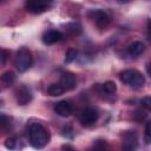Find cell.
<instances>
[{
  "instance_id": "6da1fadb",
  "label": "cell",
  "mask_w": 151,
  "mask_h": 151,
  "mask_svg": "<svg viewBox=\"0 0 151 151\" xmlns=\"http://www.w3.org/2000/svg\"><path fill=\"white\" fill-rule=\"evenodd\" d=\"M28 140L34 149H42L50 140V133L41 124L32 123L28 126Z\"/></svg>"
},
{
  "instance_id": "7a4b0ae2",
  "label": "cell",
  "mask_w": 151,
  "mask_h": 151,
  "mask_svg": "<svg viewBox=\"0 0 151 151\" xmlns=\"http://www.w3.org/2000/svg\"><path fill=\"white\" fill-rule=\"evenodd\" d=\"M119 78L124 84L132 87H140L145 83L144 76L137 70H124L123 72H120Z\"/></svg>"
},
{
  "instance_id": "3957f363",
  "label": "cell",
  "mask_w": 151,
  "mask_h": 151,
  "mask_svg": "<svg viewBox=\"0 0 151 151\" xmlns=\"http://www.w3.org/2000/svg\"><path fill=\"white\" fill-rule=\"evenodd\" d=\"M32 64H33V57H32L31 51L26 47H21L18 51L17 58H15V66L18 71L25 72L32 66Z\"/></svg>"
},
{
  "instance_id": "277c9868",
  "label": "cell",
  "mask_w": 151,
  "mask_h": 151,
  "mask_svg": "<svg viewBox=\"0 0 151 151\" xmlns=\"http://www.w3.org/2000/svg\"><path fill=\"white\" fill-rule=\"evenodd\" d=\"M97 119H98V112L93 107H86L79 114V120L85 126H90V125L94 124L97 122Z\"/></svg>"
},
{
  "instance_id": "5b68a950",
  "label": "cell",
  "mask_w": 151,
  "mask_h": 151,
  "mask_svg": "<svg viewBox=\"0 0 151 151\" xmlns=\"http://www.w3.org/2000/svg\"><path fill=\"white\" fill-rule=\"evenodd\" d=\"M138 144V138L134 131H126L123 136V151H136Z\"/></svg>"
},
{
  "instance_id": "8992f818",
  "label": "cell",
  "mask_w": 151,
  "mask_h": 151,
  "mask_svg": "<svg viewBox=\"0 0 151 151\" xmlns=\"http://www.w3.org/2000/svg\"><path fill=\"white\" fill-rule=\"evenodd\" d=\"M88 17L92 20H94L96 25L100 28H105L110 22L109 15L101 9H92L91 12H88Z\"/></svg>"
},
{
  "instance_id": "52a82bcc",
  "label": "cell",
  "mask_w": 151,
  "mask_h": 151,
  "mask_svg": "<svg viewBox=\"0 0 151 151\" xmlns=\"http://www.w3.org/2000/svg\"><path fill=\"white\" fill-rule=\"evenodd\" d=\"M48 6H50L48 2H46V1H38V0H31V1H27L25 4L26 9L29 13H33V14H40V13L45 12L48 8Z\"/></svg>"
},
{
  "instance_id": "ba28073f",
  "label": "cell",
  "mask_w": 151,
  "mask_h": 151,
  "mask_svg": "<svg viewBox=\"0 0 151 151\" xmlns=\"http://www.w3.org/2000/svg\"><path fill=\"white\" fill-rule=\"evenodd\" d=\"M15 99H17V103L19 105L28 104L32 100V92H31V90L27 86H25V85L20 86L17 90V92H15Z\"/></svg>"
},
{
  "instance_id": "9c48e42d",
  "label": "cell",
  "mask_w": 151,
  "mask_h": 151,
  "mask_svg": "<svg viewBox=\"0 0 151 151\" xmlns=\"http://www.w3.org/2000/svg\"><path fill=\"white\" fill-rule=\"evenodd\" d=\"M54 111L60 117H68L73 111V106L67 100H60L54 105Z\"/></svg>"
},
{
  "instance_id": "30bf717a",
  "label": "cell",
  "mask_w": 151,
  "mask_h": 151,
  "mask_svg": "<svg viewBox=\"0 0 151 151\" xmlns=\"http://www.w3.org/2000/svg\"><path fill=\"white\" fill-rule=\"evenodd\" d=\"M76 83H77V78L73 73L71 72H65L61 74L60 77V85L61 87L66 91V90H72L76 87Z\"/></svg>"
},
{
  "instance_id": "8fae6325",
  "label": "cell",
  "mask_w": 151,
  "mask_h": 151,
  "mask_svg": "<svg viewBox=\"0 0 151 151\" xmlns=\"http://www.w3.org/2000/svg\"><path fill=\"white\" fill-rule=\"evenodd\" d=\"M61 39H63V33L59 31H55V29H50V31L45 32L42 35V41L46 45L55 44V42L60 41Z\"/></svg>"
},
{
  "instance_id": "7c38bea8",
  "label": "cell",
  "mask_w": 151,
  "mask_h": 151,
  "mask_svg": "<svg viewBox=\"0 0 151 151\" xmlns=\"http://www.w3.org/2000/svg\"><path fill=\"white\" fill-rule=\"evenodd\" d=\"M144 50H145V46H144V44L142 41H133L127 47V52L131 55H139V54H142L144 52Z\"/></svg>"
},
{
  "instance_id": "4fadbf2b",
  "label": "cell",
  "mask_w": 151,
  "mask_h": 151,
  "mask_svg": "<svg viewBox=\"0 0 151 151\" xmlns=\"http://www.w3.org/2000/svg\"><path fill=\"white\" fill-rule=\"evenodd\" d=\"M65 92V90L61 87L60 84H52L48 86L47 88V93L52 97H58V96H61L63 93Z\"/></svg>"
},
{
  "instance_id": "5bb4252c",
  "label": "cell",
  "mask_w": 151,
  "mask_h": 151,
  "mask_svg": "<svg viewBox=\"0 0 151 151\" xmlns=\"http://www.w3.org/2000/svg\"><path fill=\"white\" fill-rule=\"evenodd\" d=\"M92 151H111L109 144L105 142V140H96L94 144H93V147H92Z\"/></svg>"
},
{
  "instance_id": "9a60e30c",
  "label": "cell",
  "mask_w": 151,
  "mask_h": 151,
  "mask_svg": "<svg viewBox=\"0 0 151 151\" xmlns=\"http://www.w3.org/2000/svg\"><path fill=\"white\" fill-rule=\"evenodd\" d=\"M103 90L106 92V93H114L116 91H117V85H116V83L114 81H112V80H107V81H105L104 84H103Z\"/></svg>"
},
{
  "instance_id": "2e32d148",
  "label": "cell",
  "mask_w": 151,
  "mask_h": 151,
  "mask_svg": "<svg viewBox=\"0 0 151 151\" xmlns=\"http://www.w3.org/2000/svg\"><path fill=\"white\" fill-rule=\"evenodd\" d=\"M77 54H78L77 50H74V48H68V50L66 51V53H65V63H66V64H70V63H72L73 60H76Z\"/></svg>"
},
{
  "instance_id": "e0dca14e",
  "label": "cell",
  "mask_w": 151,
  "mask_h": 151,
  "mask_svg": "<svg viewBox=\"0 0 151 151\" xmlns=\"http://www.w3.org/2000/svg\"><path fill=\"white\" fill-rule=\"evenodd\" d=\"M1 80H2L5 84L9 85V84H12V83L15 80V74H14L12 71H7V72H5V73L1 76Z\"/></svg>"
},
{
  "instance_id": "ac0fdd59",
  "label": "cell",
  "mask_w": 151,
  "mask_h": 151,
  "mask_svg": "<svg viewBox=\"0 0 151 151\" xmlns=\"http://www.w3.org/2000/svg\"><path fill=\"white\" fill-rule=\"evenodd\" d=\"M11 125V119L7 116L0 114V131H4L6 129H8Z\"/></svg>"
},
{
  "instance_id": "d6986e66",
  "label": "cell",
  "mask_w": 151,
  "mask_h": 151,
  "mask_svg": "<svg viewBox=\"0 0 151 151\" xmlns=\"http://www.w3.org/2000/svg\"><path fill=\"white\" fill-rule=\"evenodd\" d=\"M15 145H17V140H15L14 137H9V138H7L6 142H5V146H6L7 149H9V150L15 149Z\"/></svg>"
},
{
  "instance_id": "ffe728a7",
  "label": "cell",
  "mask_w": 151,
  "mask_h": 151,
  "mask_svg": "<svg viewBox=\"0 0 151 151\" xmlns=\"http://www.w3.org/2000/svg\"><path fill=\"white\" fill-rule=\"evenodd\" d=\"M144 140L145 144H149L151 140V134H150V122H147L145 124V134H144Z\"/></svg>"
},
{
  "instance_id": "44dd1931",
  "label": "cell",
  "mask_w": 151,
  "mask_h": 151,
  "mask_svg": "<svg viewBox=\"0 0 151 151\" xmlns=\"http://www.w3.org/2000/svg\"><path fill=\"white\" fill-rule=\"evenodd\" d=\"M70 26H72V28H67V31H70V32H72V34H78L79 32H80V25L78 24V22H73V24H71Z\"/></svg>"
},
{
  "instance_id": "7402d4cb",
  "label": "cell",
  "mask_w": 151,
  "mask_h": 151,
  "mask_svg": "<svg viewBox=\"0 0 151 151\" xmlns=\"http://www.w3.org/2000/svg\"><path fill=\"white\" fill-rule=\"evenodd\" d=\"M140 104H142V107L149 110V109L151 107V99H150V97H145V98H143L142 101H140Z\"/></svg>"
},
{
  "instance_id": "603a6c76",
  "label": "cell",
  "mask_w": 151,
  "mask_h": 151,
  "mask_svg": "<svg viewBox=\"0 0 151 151\" xmlns=\"http://www.w3.org/2000/svg\"><path fill=\"white\" fill-rule=\"evenodd\" d=\"M8 55H9V53H8V51H6V50H0V63H6V60L8 59Z\"/></svg>"
},
{
  "instance_id": "cb8c5ba5",
  "label": "cell",
  "mask_w": 151,
  "mask_h": 151,
  "mask_svg": "<svg viewBox=\"0 0 151 151\" xmlns=\"http://www.w3.org/2000/svg\"><path fill=\"white\" fill-rule=\"evenodd\" d=\"M145 117H146V113L142 112V110H138V111H136V113H134V118H136L137 120H143Z\"/></svg>"
},
{
  "instance_id": "d4e9b609",
  "label": "cell",
  "mask_w": 151,
  "mask_h": 151,
  "mask_svg": "<svg viewBox=\"0 0 151 151\" xmlns=\"http://www.w3.org/2000/svg\"><path fill=\"white\" fill-rule=\"evenodd\" d=\"M61 151H76V150H74V147H73L72 145H70V144H64V145L61 146Z\"/></svg>"
}]
</instances>
